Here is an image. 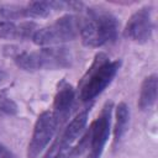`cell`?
Masks as SVG:
<instances>
[{"mask_svg":"<svg viewBox=\"0 0 158 158\" xmlns=\"http://www.w3.org/2000/svg\"><path fill=\"white\" fill-rule=\"evenodd\" d=\"M117 28V20L111 12L104 9H89L80 20L79 33L85 46L100 47L116 40Z\"/></svg>","mask_w":158,"mask_h":158,"instance_id":"1","label":"cell"},{"mask_svg":"<svg viewBox=\"0 0 158 158\" xmlns=\"http://www.w3.org/2000/svg\"><path fill=\"white\" fill-rule=\"evenodd\" d=\"M125 36L136 42H146L152 33V17L148 7L137 10L125 27Z\"/></svg>","mask_w":158,"mask_h":158,"instance_id":"6","label":"cell"},{"mask_svg":"<svg viewBox=\"0 0 158 158\" xmlns=\"http://www.w3.org/2000/svg\"><path fill=\"white\" fill-rule=\"evenodd\" d=\"M80 20L75 16L65 15L56 20L49 26L38 28L33 36V42L38 46H56L74 40L79 33Z\"/></svg>","mask_w":158,"mask_h":158,"instance_id":"4","label":"cell"},{"mask_svg":"<svg viewBox=\"0 0 158 158\" xmlns=\"http://www.w3.org/2000/svg\"><path fill=\"white\" fill-rule=\"evenodd\" d=\"M0 158H14V154L2 143H0Z\"/></svg>","mask_w":158,"mask_h":158,"instance_id":"16","label":"cell"},{"mask_svg":"<svg viewBox=\"0 0 158 158\" xmlns=\"http://www.w3.org/2000/svg\"><path fill=\"white\" fill-rule=\"evenodd\" d=\"M64 6H69V4L63 1H31L23 7V16L46 17L52 10H59Z\"/></svg>","mask_w":158,"mask_h":158,"instance_id":"9","label":"cell"},{"mask_svg":"<svg viewBox=\"0 0 158 158\" xmlns=\"http://www.w3.org/2000/svg\"><path fill=\"white\" fill-rule=\"evenodd\" d=\"M73 100H74V89L70 85L62 86L56 94L54 102H53L54 110L52 112L56 116L58 123H59V120H63L69 114V109L72 107Z\"/></svg>","mask_w":158,"mask_h":158,"instance_id":"8","label":"cell"},{"mask_svg":"<svg viewBox=\"0 0 158 158\" xmlns=\"http://www.w3.org/2000/svg\"><path fill=\"white\" fill-rule=\"evenodd\" d=\"M86 122H88V110H84V111L79 112L65 127V130L60 137V143L69 147V144L79 137V135L84 130Z\"/></svg>","mask_w":158,"mask_h":158,"instance_id":"10","label":"cell"},{"mask_svg":"<svg viewBox=\"0 0 158 158\" xmlns=\"http://www.w3.org/2000/svg\"><path fill=\"white\" fill-rule=\"evenodd\" d=\"M70 152L68 151V146H64L60 143L58 144H54L53 148L51 149V152L44 157V158H69V154Z\"/></svg>","mask_w":158,"mask_h":158,"instance_id":"15","label":"cell"},{"mask_svg":"<svg viewBox=\"0 0 158 158\" xmlns=\"http://www.w3.org/2000/svg\"><path fill=\"white\" fill-rule=\"evenodd\" d=\"M15 112H16L15 102L11 99H9L5 94H0V114L12 115Z\"/></svg>","mask_w":158,"mask_h":158,"instance_id":"14","label":"cell"},{"mask_svg":"<svg viewBox=\"0 0 158 158\" xmlns=\"http://www.w3.org/2000/svg\"><path fill=\"white\" fill-rule=\"evenodd\" d=\"M0 37L7 40H19V25L14 23L12 21H0Z\"/></svg>","mask_w":158,"mask_h":158,"instance_id":"13","label":"cell"},{"mask_svg":"<svg viewBox=\"0 0 158 158\" xmlns=\"http://www.w3.org/2000/svg\"><path fill=\"white\" fill-rule=\"evenodd\" d=\"M110 105H106L99 117L90 125V154L95 156L96 158H100L101 152L104 149V146L109 138V131H110Z\"/></svg>","mask_w":158,"mask_h":158,"instance_id":"7","label":"cell"},{"mask_svg":"<svg viewBox=\"0 0 158 158\" xmlns=\"http://www.w3.org/2000/svg\"><path fill=\"white\" fill-rule=\"evenodd\" d=\"M118 67V60L111 62L104 54H98L80 84V99L89 101L98 96L111 83Z\"/></svg>","mask_w":158,"mask_h":158,"instance_id":"2","label":"cell"},{"mask_svg":"<svg viewBox=\"0 0 158 158\" xmlns=\"http://www.w3.org/2000/svg\"><path fill=\"white\" fill-rule=\"evenodd\" d=\"M70 56L65 48L49 47L36 52H21L15 56V63L25 70L57 69L68 67Z\"/></svg>","mask_w":158,"mask_h":158,"instance_id":"3","label":"cell"},{"mask_svg":"<svg viewBox=\"0 0 158 158\" xmlns=\"http://www.w3.org/2000/svg\"><path fill=\"white\" fill-rule=\"evenodd\" d=\"M0 21H1V10H0Z\"/></svg>","mask_w":158,"mask_h":158,"instance_id":"18","label":"cell"},{"mask_svg":"<svg viewBox=\"0 0 158 158\" xmlns=\"http://www.w3.org/2000/svg\"><path fill=\"white\" fill-rule=\"evenodd\" d=\"M130 118V111L125 102H120L116 107V122L114 127V139L115 143L121 139V137L125 135L128 125Z\"/></svg>","mask_w":158,"mask_h":158,"instance_id":"12","label":"cell"},{"mask_svg":"<svg viewBox=\"0 0 158 158\" xmlns=\"http://www.w3.org/2000/svg\"><path fill=\"white\" fill-rule=\"evenodd\" d=\"M86 158H96V157H95V156H93V154H90V153H89V154H88V157H86Z\"/></svg>","mask_w":158,"mask_h":158,"instance_id":"17","label":"cell"},{"mask_svg":"<svg viewBox=\"0 0 158 158\" xmlns=\"http://www.w3.org/2000/svg\"><path fill=\"white\" fill-rule=\"evenodd\" d=\"M57 126L58 121L52 111H43L38 116L27 147V158H37L41 154V152L52 139Z\"/></svg>","mask_w":158,"mask_h":158,"instance_id":"5","label":"cell"},{"mask_svg":"<svg viewBox=\"0 0 158 158\" xmlns=\"http://www.w3.org/2000/svg\"><path fill=\"white\" fill-rule=\"evenodd\" d=\"M157 88H158V81L154 74L147 77L143 80L139 93V100H138V105L142 110L151 109L154 105L157 100Z\"/></svg>","mask_w":158,"mask_h":158,"instance_id":"11","label":"cell"}]
</instances>
